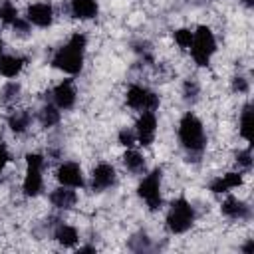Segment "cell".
<instances>
[{
    "mask_svg": "<svg viewBox=\"0 0 254 254\" xmlns=\"http://www.w3.org/2000/svg\"><path fill=\"white\" fill-rule=\"evenodd\" d=\"M85 50H87V36L83 32H73L67 38V42L54 52L52 67L65 75H77L85 64Z\"/></svg>",
    "mask_w": 254,
    "mask_h": 254,
    "instance_id": "cell-1",
    "label": "cell"
},
{
    "mask_svg": "<svg viewBox=\"0 0 254 254\" xmlns=\"http://www.w3.org/2000/svg\"><path fill=\"white\" fill-rule=\"evenodd\" d=\"M177 135H179V143L181 147L189 153V155H200L206 147V133H204V125L198 119L196 113L187 111L183 113V117L179 119V127H177Z\"/></svg>",
    "mask_w": 254,
    "mask_h": 254,
    "instance_id": "cell-2",
    "label": "cell"
},
{
    "mask_svg": "<svg viewBox=\"0 0 254 254\" xmlns=\"http://www.w3.org/2000/svg\"><path fill=\"white\" fill-rule=\"evenodd\" d=\"M196 220V212L194 206L190 204V200L187 196H177L171 204L169 210L165 214V226L171 234H185L192 228Z\"/></svg>",
    "mask_w": 254,
    "mask_h": 254,
    "instance_id": "cell-3",
    "label": "cell"
},
{
    "mask_svg": "<svg viewBox=\"0 0 254 254\" xmlns=\"http://www.w3.org/2000/svg\"><path fill=\"white\" fill-rule=\"evenodd\" d=\"M216 50H218V44H216L214 32L206 24H198L192 30V44L189 48L192 62L198 67H206L210 64V60L214 58Z\"/></svg>",
    "mask_w": 254,
    "mask_h": 254,
    "instance_id": "cell-4",
    "label": "cell"
},
{
    "mask_svg": "<svg viewBox=\"0 0 254 254\" xmlns=\"http://www.w3.org/2000/svg\"><path fill=\"white\" fill-rule=\"evenodd\" d=\"M26 171L22 179V192L28 198H36L44 190V169H46V157L38 151L26 153Z\"/></svg>",
    "mask_w": 254,
    "mask_h": 254,
    "instance_id": "cell-5",
    "label": "cell"
},
{
    "mask_svg": "<svg viewBox=\"0 0 254 254\" xmlns=\"http://www.w3.org/2000/svg\"><path fill=\"white\" fill-rule=\"evenodd\" d=\"M137 196L147 204L149 210H159L163 206V169L149 171L137 185Z\"/></svg>",
    "mask_w": 254,
    "mask_h": 254,
    "instance_id": "cell-6",
    "label": "cell"
},
{
    "mask_svg": "<svg viewBox=\"0 0 254 254\" xmlns=\"http://www.w3.org/2000/svg\"><path fill=\"white\" fill-rule=\"evenodd\" d=\"M125 103L135 111H157L161 99L151 87L141 83H131L125 91Z\"/></svg>",
    "mask_w": 254,
    "mask_h": 254,
    "instance_id": "cell-7",
    "label": "cell"
},
{
    "mask_svg": "<svg viewBox=\"0 0 254 254\" xmlns=\"http://www.w3.org/2000/svg\"><path fill=\"white\" fill-rule=\"evenodd\" d=\"M159 119L155 111H139V117L135 121V135H137V145L141 147H151L155 143Z\"/></svg>",
    "mask_w": 254,
    "mask_h": 254,
    "instance_id": "cell-8",
    "label": "cell"
},
{
    "mask_svg": "<svg viewBox=\"0 0 254 254\" xmlns=\"http://www.w3.org/2000/svg\"><path fill=\"white\" fill-rule=\"evenodd\" d=\"M75 101H77V89H75V83H73L71 77H65V79H62L60 83L54 85V89H52V103L60 111L73 109Z\"/></svg>",
    "mask_w": 254,
    "mask_h": 254,
    "instance_id": "cell-9",
    "label": "cell"
},
{
    "mask_svg": "<svg viewBox=\"0 0 254 254\" xmlns=\"http://www.w3.org/2000/svg\"><path fill=\"white\" fill-rule=\"evenodd\" d=\"M115 185H117V169L111 163L101 161V163H97L91 169V173H89V187L93 190L101 192V190H107V189H111Z\"/></svg>",
    "mask_w": 254,
    "mask_h": 254,
    "instance_id": "cell-10",
    "label": "cell"
},
{
    "mask_svg": "<svg viewBox=\"0 0 254 254\" xmlns=\"http://www.w3.org/2000/svg\"><path fill=\"white\" fill-rule=\"evenodd\" d=\"M56 181L58 185L71 187V189H81L85 187V175L79 163L75 161H64L56 169Z\"/></svg>",
    "mask_w": 254,
    "mask_h": 254,
    "instance_id": "cell-11",
    "label": "cell"
},
{
    "mask_svg": "<svg viewBox=\"0 0 254 254\" xmlns=\"http://www.w3.org/2000/svg\"><path fill=\"white\" fill-rule=\"evenodd\" d=\"M24 18L30 22V26H36V28H50V26L54 24L56 12H54V6H52L50 2H32V4H28Z\"/></svg>",
    "mask_w": 254,
    "mask_h": 254,
    "instance_id": "cell-12",
    "label": "cell"
},
{
    "mask_svg": "<svg viewBox=\"0 0 254 254\" xmlns=\"http://www.w3.org/2000/svg\"><path fill=\"white\" fill-rule=\"evenodd\" d=\"M244 185V175L240 171H228L224 175H218L210 181L208 189L214 194H228L234 189H240Z\"/></svg>",
    "mask_w": 254,
    "mask_h": 254,
    "instance_id": "cell-13",
    "label": "cell"
},
{
    "mask_svg": "<svg viewBox=\"0 0 254 254\" xmlns=\"http://www.w3.org/2000/svg\"><path fill=\"white\" fill-rule=\"evenodd\" d=\"M50 204L54 208H58V210H69V208H73L77 204V192H75V189L64 187V185L56 187L50 192Z\"/></svg>",
    "mask_w": 254,
    "mask_h": 254,
    "instance_id": "cell-14",
    "label": "cell"
},
{
    "mask_svg": "<svg viewBox=\"0 0 254 254\" xmlns=\"http://www.w3.org/2000/svg\"><path fill=\"white\" fill-rule=\"evenodd\" d=\"M220 212H222V216H226L230 220H248L250 218V206L236 196H226L220 202Z\"/></svg>",
    "mask_w": 254,
    "mask_h": 254,
    "instance_id": "cell-15",
    "label": "cell"
},
{
    "mask_svg": "<svg viewBox=\"0 0 254 254\" xmlns=\"http://www.w3.org/2000/svg\"><path fill=\"white\" fill-rule=\"evenodd\" d=\"M28 60L18 54H2L0 56V75L6 79H16L26 67Z\"/></svg>",
    "mask_w": 254,
    "mask_h": 254,
    "instance_id": "cell-16",
    "label": "cell"
},
{
    "mask_svg": "<svg viewBox=\"0 0 254 254\" xmlns=\"http://www.w3.org/2000/svg\"><path fill=\"white\" fill-rule=\"evenodd\" d=\"M69 14L75 20L87 22L99 14V4L97 0H69Z\"/></svg>",
    "mask_w": 254,
    "mask_h": 254,
    "instance_id": "cell-17",
    "label": "cell"
},
{
    "mask_svg": "<svg viewBox=\"0 0 254 254\" xmlns=\"http://www.w3.org/2000/svg\"><path fill=\"white\" fill-rule=\"evenodd\" d=\"M54 240L64 246V248H75L77 242H79V232L75 226L71 224H65V222H60L54 230Z\"/></svg>",
    "mask_w": 254,
    "mask_h": 254,
    "instance_id": "cell-18",
    "label": "cell"
},
{
    "mask_svg": "<svg viewBox=\"0 0 254 254\" xmlns=\"http://www.w3.org/2000/svg\"><path fill=\"white\" fill-rule=\"evenodd\" d=\"M32 121H34V115L28 109H18V111H12L10 113L8 127H10V131L14 135H24L32 127Z\"/></svg>",
    "mask_w": 254,
    "mask_h": 254,
    "instance_id": "cell-19",
    "label": "cell"
},
{
    "mask_svg": "<svg viewBox=\"0 0 254 254\" xmlns=\"http://www.w3.org/2000/svg\"><path fill=\"white\" fill-rule=\"evenodd\" d=\"M121 163H123V167H125L129 173H133V175H141V173H145V171H147L145 155H143V153H139L135 147H131V149H127V151L123 153Z\"/></svg>",
    "mask_w": 254,
    "mask_h": 254,
    "instance_id": "cell-20",
    "label": "cell"
},
{
    "mask_svg": "<svg viewBox=\"0 0 254 254\" xmlns=\"http://www.w3.org/2000/svg\"><path fill=\"white\" fill-rule=\"evenodd\" d=\"M60 121H62V111H60L54 103H48V105H44V107L38 111V123H40L42 127H46V129L56 127Z\"/></svg>",
    "mask_w": 254,
    "mask_h": 254,
    "instance_id": "cell-21",
    "label": "cell"
},
{
    "mask_svg": "<svg viewBox=\"0 0 254 254\" xmlns=\"http://www.w3.org/2000/svg\"><path fill=\"white\" fill-rule=\"evenodd\" d=\"M238 135L252 145V105L246 103L240 111V119H238Z\"/></svg>",
    "mask_w": 254,
    "mask_h": 254,
    "instance_id": "cell-22",
    "label": "cell"
},
{
    "mask_svg": "<svg viewBox=\"0 0 254 254\" xmlns=\"http://www.w3.org/2000/svg\"><path fill=\"white\" fill-rule=\"evenodd\" d=\"M20 93H22V85H20V81H16V79H8V81L2 85V89H0V101H2L4 105H12V103L18 101Z\"/></svg>",
    "mask_w": 254,
    "mask_h": 254,
    "instance_id": "cell-23",
    "label": "cell"
},
{
    "mask_svg": "<svg viewBox=\"0 0 254 254\" xmlns=\"http://www.w3.org/2000/svg\"><path fill=\"white\" fill-rule=\"evenodd\" d=\"M20 18V12H18V6L12 2V0H0V22L4 26H10Z\"/></svg>",
    "mask_w": 254,
    "mask_h": 254,
    "instance_id": "cell-24",
    "label": "cell"
},
{
    "mask_svg": "<svg viewBox=\"0 0 254 254\" xmlns=\"http://www.w3.org/2000/svg\"><path fill=\"white\" fill-rule=\"evenodd\" d=\"M173 40H175V44L179 46V50H183V52H189V48H190V44H192V28H177L175 32H173Z\"/></svg>",
    "mask_w": 254,
    "mask_h": 254,
    "instance_id": "cell-25",
    "label": "cell"
},
{
    "mask_svg": "<svg viewBox=\"0 0 254 254\" xmlns=\"http://www.w3.org/2000/svg\"><path fill=\"white\" fill-rule=\"evenodd\" d=\"M198 93H200V85L194 79H185V83H183V99L192 103V101L198 99Z\"/></svg>",
    "mask_w": 254,
    "mask_h": 254,
    "instance_id": "cell-26",
    "label": "cell"
},
{
    "mask_svg": "<svg viewBox=\"0 0 254 254\" xmlns=\"http://www.w3.org/2000/svg\"><path fill=\"white\" fill-rule=\"evenodd\" d=\"M117 143H119V145H123L125 149L135 147V145H137V135H135V129H127V127L119 129V133H117Z\"/></svg>",
    "mask_w": 254,
    "mask_h": 254,
    "instance_id": "cell-27",
    "label": "cell"
},
{
    "mask_svg": "<svg viewBox=\"0 0 254 254\" xmlns=\"http://www.w3.org/2000/svg\"><path fill=\"white\" fill-rule=\"evenodd\" d=\"M236 163H238V167H242L246 171L252 167V145H248L246 149L236 153Z\"/></svg>",
    "mask_w": 254,
    "mask_h": 254,
    "instance_id": "cell-28",
    "label": "cell"
},
{
    "mask_svg": "<svg viewBox=\"0 0 254 254\" xmlns=\"http://www.w3.org/2000/svg\"><path fill=\"white\" fill-rule=\"evenodd\" d=\"M232 91L238 93V95H246V93L250 91V83H248V79H246L244 75H236V77L232 79Z\"/></svg>",
    "mask_w": 254,
    "mask_h": 254,
    "instance_id": "cell-29",
    "label": "cell"
},
{
    "mask_svg": "<svg viewBox=\"0 0 254 254\" xmlns=\"http://www.w3.org/2000/svg\"><path fill=\"white\" fill-rule=\"evenodd\" d=\"M12 30H14V34H18V36H26V34H30L32 26H30V22H28L24 16H20V18L12 24Z\"/></svg>",
    "mask_w": 254,
    "mask_h": 254,
    "instance_id": "cell-30",
    "label": "cell"
},
{
    "mask_svg": "<svg viewBox=\"0 0 254 254\" xmlns=\"http://www.w3.org/2000/svg\"><path fill=\"white\" fill-rule=\"evenodd\" d=\"M10 163V151H8V147H6V143L4 141H0V173L6 169V165Z\"/></svg>",
    "mask_w": 254,
    "mask_h": 254,
    "instance_id": "cell-31",
    "label": "cell"
},
{
    "mask_svg": "<svg viewBox=\"0 0 254 254\" xmlns=\"http://www.w3.org/2000/svg\"><path fill=\"white\" fill-rule=\"evenodd\" d=\"M252 250H254V246H252V240H248V242L242 246V252H246V254H252Z\"/></svg>",
    "mask_w": 254,
    "mask_h": 254,
    "instance_id": "cell-32",
    "label": "cell"
},
{
    "mask_svg": "<svg viewBox=\"0 0 254 254\" xmlns=\"http://www.w3.org/2000/svg\"><path fill=\"white\" fill-rule=\"evenodd\" d=\"M77 252H95L93 246H77Z\"/></svg>",
    "mask_w": 254,
    "mask_h": 254,
    "instance_id": "cell-33",
    "label": "cell"
},
{
    "mask_svg": "<svg viewBox=\"0 0 254 254\" xmlns=\"http://www.w3.org/2000/svg\"><path fill=\"white\" fill-rule=\"evenodd\" d=\"M242 4H244L246 8H252V6H254V0H242Z\"/></svg>",
    "mask_w": 254,
    "mask_h": 254,
    "instance_id": "cell-34",
    "label": "cell"
},
{
    "mask_svg": "<svg viewBox=\"0 0 254 254\" xmlns=\"http://www.w3.org/2000/svg\"><path fill=\"white\" fill-rule=\"evenodd\" d=\"M4 54V40H2V36H0V56Z\"/></svg>",
    "mask_w": 254,
    "mask_h": 254,
    "instance_id": "cell-35",
    "label": "cell"
}]
</instances>
